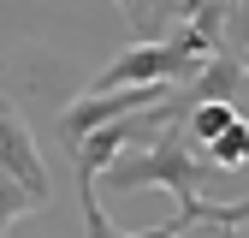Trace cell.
<instances>
[{
  "instance_id": "obj_8",
  "label": "cell",
  "mask_w": 249,
  "mask_h": 238,
  "mask_svg": "<svg viewBox=\"0 0 249 238\" xmlns=\"http://www.w3.org/2000/svg\"><path fill=\"white\" fill-rule=\"evenodd\" d=\"M36 197H30L24 185H18V178H6V173H0V226H12V220H24V215H36Z\"/></svg>"
},
{
  "instance_id": "obj_2",
  "label": "cell",
  "mask_w": 249,
  "mask_h": 238,
  "mask_svg": "<svg viewBox=\"0 0 249 238\" xmlns=\"http://www.w3.org/2000/svg\"><path fill=\"white\" fill-rule=\"evenodd\" d=\"M172 96H178L172 83L113 89V96H77V101H66V113H59V137H66V149H77L89 131H101V125H119V119H137V113L160 107V101H172Z\"/></svg>"
},
{
  "instance_id": "obj_4",
  "label": "cell",
  "mask_w": 249,
  "mask_h": 238,
  "mask_svg": "<svg viewBox=\"0 0 249 238\" xmlns=\"http://www.w3.org/2000/svg\"><path fill=\"white\" fill-rule=\"evenodd\" d=\"M243 78H249V72L237 66L231 54H208L202 72L178 89V101H184V107H202V101H237V83H243Z\"/></svg>"
},
{
  "instance_id": "obj_3",
  "label": "cell",
  "mask_w": 249,
  "mask_h": 238,
  "mask_svg": "<svg viewBox=\"0 0 249 238\" xmlns=\"http://www.w3.org/2000/svg\"><path fill=\"white\" fill-rule=\"evenodd\" d=\"M0 173L18 178V185L36 197V202H48V197H53V173H48L42 149H36V131L24 125V113H18L6 96H0Z\"/></svg>"
},
{
  "instance_id": "obj_6",
  "label": "cell",
  "mask_w": 249,
  "mask_h": 238,
  "mask_svg": "<svg viewBox=\"0 0 249 238\" xmlns=\"http://www.w3.org/2000/svg\"><path fill=\"white\" fill-rule=\"evenodd\" d=\"M226 125H237V107H231V101H202V107L184 113V137H190L196 149H202V143H213Z\"/></svg>"
},
{
  "instance_id": "obj_9",
  "label": "cell",
  "mask_w": 249,
  "mask_h": 238,
  "mask_svg": "<svg viewBox=\"0 0 249 238\" xmlns=\"http://www.w3.org/2000/svg\"><path fill=\"white\" fill-rule=\"evenodd\" d=\"M226 238H249V220H243V226H231V232H226Z\"/></svg>"
},
{
  "instance_id": "obj_1",
  "label": "cell",
  "mask_w": 249,
  "mask_h": 238,
  "mask_svg": "<svg viewBox=\"0 0 249 238\" xmlns=\"http://www.w3.org/2000/svg\"><path fill=\"white\" fill-rule=\"evenodd\" d=\"M202 155H196V143L184 137V119H172V125H160L148 143H131L124 155L101 173V185L107 191H142V185H160V191H172V202H178V215H172V226L184 232V226H243L249 220V202H208L202 197Z\"/></svg>"
},
{
  "instance_id": "obj_10",
  "label": "cell",
  "mask_w": 249,
  "mask_h": 238,
  "mask_svg": "<svg viewBox=\"0 0 249 238\" xmlns=\"http://www.w3.org/2000/svg\"><path fill=\"white\" fill-rule=\"evenodd\" d=\"M0 238H6V226H0Z\"/></svg>"
},
{
  "instance_id": "obj_7",
  "label": "cell",
  "mask_w": 249,
  "mask_h": 238,
  "mask_svg": "<svg viewBox=\"0 0 249 238\" xmlns=\"http://www.w3.org/2000/svg\"><path fill=\"white\" fill-rule=\"evenodd\" d=\"M220 54H231L249 72V0H231L226 6V18H220Z\"/></svg>"
},
{
  "instance_id": "obj_5",
  "label": "cell",
  "mask_w": 249,
  "mask_h": 238,
  "mask_svg": "<svg viewBox=\"0 0 249 238\" xmlns=\"http://www.w3.org/2000/svg\"><path fill=\"white\" fill-rule=\"evenodd\" d=\"M196 155H202V167H208V173H231V167H249V125H243V119H237V125H226V131L213 137V143H202Z\"/></svg>"
}]
</instances>
